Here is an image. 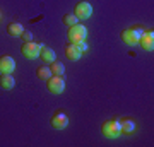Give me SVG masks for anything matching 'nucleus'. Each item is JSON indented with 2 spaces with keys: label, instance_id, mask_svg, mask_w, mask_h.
Instances as JSON below:
<instances>
[{
  "label": "nucleus",
  "instance_id": "nucleus-1",
  "mask_svg": "<svg viewBox=\"0 0 154 147\" xmlns=\"http://www.w3.org/2000/svg\"><path fill=\"white\" fill-rule=\"evenodd\" d=\"M101 132L103 135L108 137V139H118L122 135V127H120V121L118 120H108L103 123L101 127Z\"/></svg>",
  "mask_w": 154,
  "mask_h": 147
},
{
  "label": "nucleus",
  "instance_id": "nucleus-2",
  "mask_svg": "<svg viewBox=\"0 0 154 147\" xmlns=\"http://www.w3.org/2000/svg\"><path fill=\"white\" fill-rule=\"evenodd\" d=\"M88 38V29L82 24H75V26L69 27V39L70 43H82Z\"/></svg>",
  "mask_w": 154,
  "mask_h": 147
},
{
  "label": "nucleus",
  "instance_id": "nucleus-3",
  "mask_svg": "<svg viewBox=\"0 0 154 147\" xmlns=\"http://www.w3.org/2000/svg\"><path fill=\"white\" fill-rule=\"evenodd\" d=\"M39 51H41V44L33 43V41H26V43H22V46H21L22 57H26V58H29V60L38 58V57H39Z\"/></svg>",
  "mask_w": 154,
  "mask_h": 147
},
{
  "label": "nucleus",
  "instance_id": "nucleus-4",
  "mask_svg": "<svg viewBox=\"0 0 154 147\" xmlns=\"http://www.w3.org/2000/svg\"><path fill=\"white\" fill-rule=\"evenodd\" d=\"M46 86H48V91L51 94H60L65 89V81L62 75H51L46 82Z\"/></svg>",
  "mask_w": 154,
  "mask_h": 147
},
{
  "label": "nucleus",
  "instance_id": "nucleus-5",
  "mask_svg": "<svg viewBox=\"0 0 154 147\" xmlns=\"http://www.w3.org/2000/svg\"><path fill=\"white\" fill-rule=\"evenodd\" d=\"M142 34V29H135V27H128L125 31H122V41L127 44H137L139 43V38Z\"/></svg>",
  "mask_w": 154,
  "mask_h": 147
},
{
  "label": "nucleus",
  "instance_id": "nucleus-6",
  "mask_svg": "<svg viewBox=\"0 0 154 147\" xmlns=\"http://www.w3.org/2000/svg\"><path fill=\"white\" fill-rule=\"evenodd\" d=\"M74 14L77 16V19H89L91 17V14H93V7H91V4L89 2H86V0H82V2H79L75 5V11H74Z\"/></svg>",
  "mask_w": 154,
  "mask_h": 147
},
{
  "label": "nucleus",
  "instance_id": "nucleus-7",
  "mask_svg": "<svg viewBox=\"0 0 154 147\" xmlns=\"http://www.w3.org/2000/svg\"><path fill=\"white\" fill-rule=\"evenodd\" d=\"M139 44L146 51H152L154 50V33L152 31H142L140 38H139Z\"/></svg>",
  "mask_w": 154,
  "mask_h": 147
},
{
  "label": "nucleus",
  "instance_id": "nucleus-8",
  "mask_svg": "<svg viewBox=\"0 0 154 147\" xmlns=\"http://www.w3.org/2000/svg\"><path fill=\"white\" fill-rule=\"evenodd\" d=\"M65 57L72 62H77L81 57H82V50L77 43H69L65 46Z\"/></svg>",
  "mask_w": 154,
  "mask_h": 147
},
{
  "label": "nucleus",
  "instance_id": "nucleus-9",
  "mask_svg": "<svg viewBox=\"0 0 154 147\" xmlns=\"http://www.w3.org/2000/svg\"><path fill=\"white\" fill-rule=\"evenodd\" d=\"M14 70H16V62H14V58L9 57V55L0 57V72L2 74H12Z\"/></svg>",
  "mask_w": 154,
  "mask_h": 147
},
{
  "label": "nucleus",
  "instance_id": "nucleus-10",
  "mask_svg": "<svg viewBox=\"0 0 154 147\" xmlns=\"http://www.w3.org/2000/svg\"><path fill=\"white\" fill-rule=\"evenodd\" d=\"M67 125H69V118L65 113H55L51 116V127L55 130H63L67 128Z\"/></svg>",
  "mask_w": 154,
  "mask_h": 147
},
{
  "label": "nucleus",
  "instance_id": "nucleus-11",
  "mask_svg": "<svg viewBox=\"0 0 154 147\" xmlns=\"http://www.w3.org/2000/svg\"><path fill=\"white\" fill-rule=\"evenodd\" d=\"M0 86L9 91V89H14L16 81H14V77H12L11 74H2V77H0Z\"/></svg>",
  "mask_w": 154,
  "mask_h": 147
},
{
  "label": "nucleus",
  "instance_id": "nucleus-12",
  "mask_svg": "<svg viewBox=\"0 0 154 147\" xmlns=\"http://www.w3.org/2000/svg\"><path fill=\"white\" fill-rule=\"evenodd\" d=\"M39 57H41V60L45 62H55V51L48 46H41V51H39Z\"/></svg>",
  "mask_w": 154,
  "mask_h": 147
},
{
  "label": "nucleus",
  "instance_id": "nucleus-13",
  "mask_svg": "<svg viewBox=\"0 0 154 147\" xmlns=\"http://www.w3.org/2000/svg\"><path fill=\"white\" fill-rule=\"evenodd\" d=\"M22 31H24V27H22V24H19V22H11V24L7 26V33L11 34V36H21Z\"/></svg>",
  "mask_w": 154,
  "mask_h": 147
},
{
  "label": "nucleus",
  "instance_id": "nucleus-14",
  "mask_svg": "<svg viewBox=\"0 0 154 147\" xmlns=\"http://www.w3.org/2000/svg\"><path fill=\"white\" fill-rule=\"evenodd\" d=\"M120 127H122V132L123 133H134V130H135V121L127 118V120L120 121Z\"/></svg>",
  "mask_w": 154,
  "mask_h": 147
},
{
  "label": "nucleus",
  "instance_id": "nucleus-15",
  "mask_svg": "<svg viewBox=\"0 0 154 147\" xmlns=\"http://www.w3.org/2000/svg\"><path fill=\"white\" fill-rule=\"evenodd\" d=\"M50 70L53 75H63V72H65V65L62 63V62H51V65H50Z\"/></svg>",
  "mask_w": 154,
  "mask_h": 147
},
{
  "label": "nucleus",
  "instance_id": "nucleus-16",
  "mask_svg": "<svg viewBox=\"0 0 154 147\" xmlns=\"http://www.w3.org/2000/svg\"><path fill=\"white\" fill-rule=\"evenodd\" d=\"M36 75H38V79H41V81H48L53 74H51V70H50V67H38Z\"/></svg>",
  "mask_w": 154,
  "mask_h": 147
},
{
  "label": "nucleus",
  "instance_id": "nucleus-17",
  "mask_svg": "<svg viewBox=\"0 0 154 147\" xmlns=\"http://www.w3.org/2000/svg\"><path fill=\"white\" fill-rule=\"evenodd\" d=\"M62 21H63V24L65 26H75V24H79V19H77L75 14H65V16L62 17Z\"/></svg>",
  "mask_w": 154,
  "mask_h": 147
},
{
  "label": "nucleus",
  "instance_id": "nucleus-18",
  "mask_svg": "<svg viewBox=\"0 0 154 147\" xmlns=\"http://www.w3.org/2000/svg\"><path fill=\"white\" fill-rule=\"evenodd\" d=\"M21 38H22V41L26 43V41H31V39H33V34H31V31H26V29H24L21 33Z\"/></svg>",
  "mask_w": 154,
  "mask_h": 147
}]
</instances>
